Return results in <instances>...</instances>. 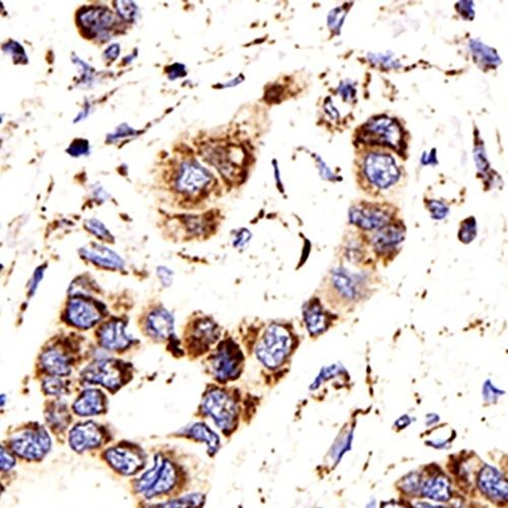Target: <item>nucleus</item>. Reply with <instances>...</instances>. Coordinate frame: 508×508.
Returning <instances> with one entry per match:
<instances>
[{
	"label": "nucleus",
	"instance_id": "f257e3e1",
	"mask_svg": "<svg viewBox=\"0 0 508 508\" xmlns=\"http://www.w3.org/2000/svg\"><path fill=\"white\" fill-rule=\"evenodd\" d=\"M291 347L292 338L289 332L281 325H271L257 345L256 357L265 367L274 369L286 360Z\"/></svg>",
	"mask_w": 508,
	"mask_h": 508
},
{
	"label": "nucleus",
	"instance_id": "37998d69",
	"mask_svg": "<svg viewBox=\"0 0 508 508\" xmlns=\"http://www.w3.org/2000/svg\"><path fill=\"white\" fill-rule=\"evenodd\" d=\"M367 508H375V501L372 500V502H369V505H367Z\"/></svg>",
	"mask_w": 508,
	"mask_h": 508
},
{
	"label": "nucleus",
	"instance_id": "9d476101",
	"mask_svg": "<svg viewBox=\"0 0 508 508\" xmlns=\"http://www.w3.org/2000/svg\"><path fill=\"white\" fill-rule=\"evenodd\" d=\"M68 321L79 329H89L101 319V312L97 306L83 298H74L68 306Z\"/></svg>",
	"mask_w": 508,
	"mask_h": 508
},
{
	"label": "nucleus",
	"instance_id": "c9c22d12",
	"mask_svg": "<svg viewBox=\"0 0 508 508\" xmlns=\"http://www.w3.org/2000/svg\"><path fill=\"white\" fill-rule=\"evenodd\" d=\"M119 3L120 14L128 20L134 18L136 10H134V6H132V2H119Z\"/></svg>",
	"mask_w": 508,
	"mask_h": 508
},
{
	"label": "nucleus",
	"instance_id": "2f4dec72",
	"mask_svg": "<svg viewBox=\"0 0 508 508\" xmlns=\"http://www.w3.org/2000/svg\"><path fill=\"white\" fill-rule=\"evenodd\" d=\"M44 391L50 396H59L64 391L63 383L57 377L47 378L43 383Z\"/></svg>",
	"mask_w": 508,
	"mask_h": 508
},
{
	"label": "nucleus",
	"instance_id": "20e7f679",
	"mask_svg": "<svg viewBox=\"0 0 508 508\" xmlns=\"http://www.w3.org/2000/svg\"><path fill=\"white\" fill-rule=\"evenodd\" d=\"M364 172L373 185L378 188L389 187L400 176L394 159L385 154L372 153L366 156Z\"/></svg>",
	"mask_w": 508,
	"mask_h": 508
},
{
	"label": "nucleus",
	"instance_id": "f704fd0d",
	"mask_svg": "<svg viewBox=\"0 0 508 508\" xmlns=\"http://www.w3.org/2000/svg\"><path fill=\"white\" fill-rule=\"evenodd\" d=\"M156 274H158L161 282H162V284L164 285V286H170L173 280V273L170 270L167 269V267H158V270H156Z\"/></svg>",
	"mask_w": 508,
	"mask_h": 508
},
{
	"label": "nucleus",
	"instance_id": "412c9836",
	"mask_svg": "<svg viewBox=\"0 0 508 508\" xmlns=\"http://www.w3.org/2000/svg\"><path fill=\"white\" fill-rule=\"evenodd\" d=\"M404 239V232L400 227L387 225L379 229L373 237V245L378 252H385L396 247Z\"/></svg>",
	"mask_w": 508,
	"mask_h": 508
},
{
	"label": "nucleus",
	"instance_id": "cd10ccee",
	"mask_svg": "<svg viewBox=\"0 0 508 508\" xmlns=\"http://www.w3.org/2000/svg\"><path fill=\"white\" fill-rule=\"evenodd\" d=\"M205 503V495L201 493L186 495L182 498L174 499L154 508H201Z\"/></svg>",
	"mask_w": 508,
	"mask_h": 508
},
{
	"label": "nucleus",
	"instance_id": "6ab92c4d",
	"mask_svg": "<svg viewBox=\"0 0 508 508\" xmlns=\"http://www.w3.org/2000/svg\"><path fill=\"white\" fill-rule=\"evenodd\" d=\"M422 494L435 501H447L451 496L449 480L445 475H436L429 478L422 485Z\"/></svg>",
	"mask_w": 508,
	"mask_h": 508
},
{
	"label": "nucleus",
	"instance_id": "f03ea898",
	"mask_svg": "<svg viewBox=\"0 0 508 508\" xmlns=\"http://www.w3.org/2000/svg\"><path fill=\"white\" fill-rule=\"evenodd\" d=\"M203 409L211 416L219 428L223 430L232 429L237 419V405L229 394L224 392H210L203 398Z\"/></svg>",
	"mask_w": 508,
	"mask_h": 508
},
{
	"label": "nucleus",
	"instance_id": "c756f323",
	"mask_svg": "<svg viewBox=\"0 0 508 508\" xmlns=\"http://www.w3.org/2000/svg\"><path fill=\"white\" fill-rule=\"evenodd\" d=\"M48 422L52 428L63 430L68 426V422H70V416L64 407L55 406L53 407L52 411H49Z\"/></svg>",
	"mask_w": 508,
	"mask_h": 508
},
{
	"label": "nucleus",
	"instance_id": "4be33fe9",
	"mask_svg": "<svg viewBox=\"0 0 508 508\" xmlns=\"http://www.w3.org/2000/svg\"><path fill=\"white\" fill-rule=\"evenodd\" d=\"M219 334H220V331L216 323L207 319H203L194 325L192 334V340H194L192 342L196 345V347L207 349L218 340Z\"/></svg>",
	"mask_w": 508,
	"mask_h": 508
},
{
	"label": "nucleus",
	"instance_id": "f8f14e48",
	"mask_svg": "<svg viewBox=\"0 0 508 508\" xmlns=\"http://www.w3.org/2000/svg\"><path fill=\"white\" fill-rule=\"evenodd\" d=\"M210 180L211 176L205 169L196 164L185 163L178 175L177 188L184 194H197L210 183Z\"/></svg>",
	"mask_w": 508,
	"mask_h": 508
},
{
	"label": "nucleus",
	"instance_id": "2eb2a0df",
	"mask_svg": "<svg viewBox=\"0 0 508 508\" xmlns=\"http://www.w3.org/2000/svg\"><path fill=\"white\" fill-rule=\"evenodd\" d=\"M79 254L95 265L107 269L120 270L124 267V261L116 252L99 244H90L81 247Z\"/></svg>",
	"mask_w": 508,
	"mask_h": 508
},
{
	"label": "nucleus",
	"instance_id": "393cba45",
	"mask_svg": "<svg viewBox=\"0 0 508 508\" xmlns=\"http://www.w3.org/2000/svg\"><path fill=\"white\" fill-rule=\"evenodd\" d=\"M190 434L199 441H203L207 445L211 454H216L220 449V438L213 430L210 429L205 424L196 423L190 428Z\"/></svg>",
	"mask_w": 508,
	"mask_h": 508
},
{
	"label": "nucleus",
	"instance_id": "e433bc0d",
	"mask_svg": "<svg viewBox=\"0 0 508 508\" xmlns=\"http://www.w3.org/2000/svg\"><path fill=\"white\" fill-rule=\"evenodd\" d=\"M250 237H252V235H250V231L243 230L238 233L234 240L235 247H242V246L245 245L250 241Z\"/></svg>",
	"mask_w": 508,
	"mask_h": 508
},
{
	"label": "nucleus",
	"instance_id": "dca6fc26",
	"mask_svg": "<svg viewBox=\"0 0 508 508\" xmlns=\"http://www.w3.org/2000/svg\"><path fill=\"white\" fill-rule=\"evenodd\" d=\"M101 344L109 350H122L130 344V336L120 321L106 323L100 331Z\"/></svg>",
	"mask_w": 508,
	"mask_h": 508
},
{
	"label": "nucleus",
	"instance_id": "a211bd4d",
	"mask_svg": "<svg viewBox=\"0 0 508 508\" xmlns=\"http://www.w3.org/2000/svg\"><path fill=\"white\" fill-rule=\"evenodd\" d=\"M147 329L154 338L165 340L173 332L174 319L167 310L156 309L148 317Z\"/></svg>",
	"mask_w": 508,
	"mask_h": 508
},
{
	"label": "nucleus",
	"instance_id": "72a5a7b5",
	"mask_svg": "<svg viewBox=\"0 0 508 508\" xmlns=\"http://www.w3.org/2000/svg\"><path fill=\"white\" fill-rule=\"evenodd\" d=\"M1 460H0V466H1L2 471H8L14 466L16 460H14V456L12 454H8L6 449H1Z\"/></svg>",
	"mask_w": 508,
	"mask_h": 508
},
{
	"label": "nucleus",
	"instance_id": "4468645a",
	"mask_svg": "<svg viewBox=\"0 0 508 508\" xmlns=\"http://www.w3.org/2000/svg\"><path fill=\"white\" fill-rule=\"evenodd\" d=\"M361 278L345 269H336L332 273V283L334 290L341 297L346 300H354L359 298L362 291Z\"/></svg>",
	"mask_w": 508,
	"mask_h": 508
},
{
	"label": "nucleus",
	"instance_id": "ea45409f",
	"mask_svg": "<svg viewBox=\"0 0 508 508\" xmlns=\"http://www.w3.org/2000/svg\"><path fill=\"white\" fill-rule=\"evenodd\" d=\"M410 423L411 421L409 420L408 416H404V417L400 418V419L396 422V425L398 426V428H405Z\"/></svg>",
	"mask_w": 508,
	"mask_h": 508
},
{
	"label": "nucleus",
	"instance_id": "c85d7f7f",
	"mask_svg": "<svg viewBox=\"0 0 508 508\" xmlns=\"http://www.w3.org/2000/svg\"><path fill=\"white\" fill-rule=\"evenodd\" d=\"M471 48L473 49L474 54H476V57L483 63L489 64V65H497L500 63V59L496 52L486 45L480 43L479 41H471Z\"/></svg>",
	"mask_w": 508,
	"mask_h": 508
},
{
	"label": "nucleus",
	"instance_id": "aec40b11",
	"mask_svg": "<svg viewBox=\"0 0 508 508\" xmlns=\"http://www.w3.org/2000/svg\"><path fill=\"white\" fill-rule=\"evenodd\" d=\"M41 364L47 372L57 376H65L70 373L68 358L57 349H49L42 354Z\"/></svg>",
	"mask_w": 508,
	"mask_h": 508
},
{
	"label": "nucleus",
	"instance_id": "5701e85b",
	"mask_svg": "<svg viewBox=\"0 0 508 508\" xmlns=\"http://www.w3.org/2000/svg\"><path fill=\"white\" fill-rule=\"evenodd\" d=\"M304 321H305L308 332L312 336L323 334L327 329V314L323 312L321 305L314 303V302L310 305L306 306L305 312H304Z\"/></svg>",
	"mask_w": 508,
	"mask_h": 508
},
{
	"label": "nucleus",
	"instance_id": "473e14b6",
	"mask_svg": "<svg viewBox=\"0 0 508 508\" xmlns=\"http://www.w3.org/2000/svg\"><path fill=\"white\" fill-rule=\"evenodd\" d=\"M87 228L91 231L93 234L98 236L101 239L108 240L110 239L111 235L108 232L104 225L102 223L99 222L97 220H91L87 223Z\"/></svg>",
	"mask_w": 508,
	"mask_h": 508
},
{
	"label": "nucleus",
	"instance_id": "79ce46f5",
	"mask_svg": "<svg viewBox=\"0 0 508 508\" xmlns=\"http://www.w3.org/2000/svg\"><path fill=\"white\" fill-rule=\"evenodd\" d=\"M381 508H406L400 505V503L396 502H389L387 505H383Z\"/></svg>",
	"mask_w": 508,
	"mask_h": 508
},
{
	"label": "nucleus",
	"instance_id": "9b49d317",
	"mask_svg": "<svg viewBox=\"0 0 508 508\" xmlns=\"http://www.w3.org/2000/svg\"><path fill=\"white\" fill-rule=\"evenodd\" d=\"M350 220L354 225L364 230H379L389 225V215L378 207L358 205L351 209Z\"/></svg>",
	"mask_w": 508,
	"mask_h": 508
},
{
	"label": "nucleus",
	"instance_id": "58836bf2",
	"mask_svg": "<svg viewBox=\"0 0 508 508\" xmlns=\"http://www.w3.org/2000/svg\"><path fill=\"white\" fill-rule=\"evenodd\" d=\"M43 278V267H40V269H38L37 271H36L35 274H34L33 276V281L31 282V288H30V291H31V294H33L35 292L36 289H37L38 284H39L40 281L42 280Z\"/></svg>",
	"mask_w": 508,
	"mask_h": 508
},
{
	"label": "nucleus",
	"instance_id": "4c0bfd02",
	"mask_svg": "<svg viewBox=\"0 0 508 508\" xmlns=\"http://www.w3.org/2000/svg\"><path fill=\"white\" fill-rule=\"evenodd\" d=\"M430 210L436 218H443L447 212V207L438 201H432L430 205Z\"/></svg>",
	"mask_w": 508,
	"mask_h": 508
},
{
	"label": "nucleus",
	"instance_id": "a878e982",
	"mask_svg": "<svg viewBox=\"0 0 508 508\" xmlns=\"http://www.w3.org/2000/svg\"><path fill=\"white\" fill-rule=\"evenodd\" d=\"M112 20V14L109 12H103V10H91L81 18V21L95 32L105 29Z\"/></svg>",
	"mask_w": 508,
	"mask_h": 508
},
{
	"label": "nucleus",
	"instance_id": "0eeeda50",
	"mask_svg": "<svg viewBox=\"0 0 508 508\" xmlns=\"http://www.w3.org/2000/svg\"><path fill=\"white\" fill-rule=\"evenodd\" d=\"M105 458L109 465L122 475H134L145 465L141 450H136L132 445H121L108 449Z\"/></svg>",
	"mask_w": 508,
	"mask_h": 508
},
{
	"label": "nucleus",
	"instance_id": "7c9ffc66",
	"mask_svg": "<svg viewBox=\"0 0 508 508\" xmlns=\"http://www.w3.org/2000/svg\"><path fill=\"white\" fill-rule=\"evenodd\" d=\"M422 485L421 477L418 474H411L403 480L402 489L409 494H416L422 490Z\"/></svg>",
	"mask_w": 508,
	"mask_h": 508
},
{
	"label": "nucleus",
	"instance_id": "a19ab883",
	"mask_svg": "<svg viewBox=\"0 0 508 508\" xmlns=\"http://www.w3.org/2000/svg\"><path fill=\"white\" fill-rule=\"evenodd\" d=\"M417 508H447L443 507H436V505H429V503H418Z\"/></svg>",
	"mask_w": 508,
	"mask_h": 508
},
{
	"label": "nucleus",
	"instance_id": "423d86ee",
	"mask_svg": "<svg viewBox=\"0 0 508 508\" xmlns=\"http://www.w3.org/2000/svg\"><path fill=\"white\" fill-rule=\"evenodd\" d=\"M362 136L372 143H381L398 149L403 141V132L400 126L387 117L372 119L364 126Z\"/></svg>",
	"mask_w": 508,
	"mask_h": 508
},
{
	"label": "nucleus",
	"instance_id": "ddd939ff",
	"mask_svg": "<svg viewBox=\"0 0 508 508\" xmlns=\"http://www.w3.org/2000/svg\"><path fill=\"white\" fill-rule=\"evenodd\" d=\"M102 440V430L93 422L79 424L74 426L70 432V447L78 452L95 449L101 445Z\"/></svg>",
	"mask_w": 508,
	"mask_h": 508
},
{
	"label": "nucleus",
	"instance_id": "b1692460",
	"mask_svg": "<svg viewBox=\"0 0 508 508\" xmlns=\"http://www.w3.org/2000/svg\"><path fill=\"white\" fill-rule=\"evenodd\" d=\"M175 482H176V471H175L174 466L169 460H165L158 481L156 482L153 487L145 493V496L148 498H152V497H155L156 495L168 492L175 485Z\"/></svg>",
	"mask_w": 508,
	"mask_h": 508
},
{
	"label": "nucleus",
	"instance_id": "39448f33",
	"mask_svg": "<svg viewBox=\"0 0 508 508\" xmlns=\"http://www.w3.org/2000/svg\"><path fill=\"white\" fill-rule=\"evenodd\" d=\"M123 369L117 361L101 360L90 364L81 372L85 383L101 385L109 389H116L123 381Z\"/></svg>",
	"mask_w": 508,
	"mask_h": 508
},
{
	"label": "nucleus",
	"instance_id": "bb28decb",
	"mask_svg": "<svg viewBox=\"0 0 508 508\" xmlns=\"http://www.w3.org/2000/svg\"><path fill=\"white\" fill-rule=\"evenodd\" d=\"M163 465H164V462H163L162 458H161V456H159L158 454L156 458L155 466H154V468L148 471L147 473H145V475H143V477L137 481L136 490L139 491V492L147 493L150 489L155 485L156 482L158 481L159 477H160L161 471H162Z\"/></svg>",
	"mask_w": 508,
	"mask_h": 508
},
{
	"label": "nucleus",
	"instance_id": "f3484780",
	"mask_svg": "<svg viewBox=\"0 0 508 508\" xmlns=\"http://www.w3.org/2000/svg\"><path fill=\"white\" fill-rule=\"evenodd\" d=\"M106 408V398L98 389H87L77 398L74 410L79 416H94Z\"/></svg>",
	"mask_w": 508,
	"mask_h": 508
},
{
	"label": "nucleus",
	"instance_id": "1a4fd4ad",
	"mask_svg": "<svg viewBox=\"0 0 508 508\" xmlns=\"http://www.w3.org/2000/svg\"><path fill=\"white\" fill-rule=\"evenodd\" d=\"M480 490L497 502H508V479L498 469L486 466L478 477Z\"/></svg>",
	"mask_w": 508,
	"mask_h": 508
},
{
	"label": "nucleus",
	"instance_id": "6e6552de",
	"mask_svg": "<svg viewBox=\"0 0 508 508\" xmlns=\"http://www.w3.org/2000/svg\"><path fill=\"white\" fill-rule=\"evenodd\" d=\"M242 355L236 345H224L214 355L212 365L220 380H229L239 375L241 370Z\"/></svg>",
	"mask_w": 508,
	"mask_h": 508
},
{
	"label": "nucleus",
	"instance_id": "7ed1b4c3",
	"mask_svg": "<svg viewBox=\"0 0 508 508\" xmlns=\"http://www.w3.org/2000/svg\"><path fill=\"white\" fill-rule=\"evenodd\" d=\"M10 447L26 460H41L50 450L51 439L44 428L23 431L12 437Z\"/></svg>",
	"mask_w": 508,
	"mask_h": 508
}]
</instances>
